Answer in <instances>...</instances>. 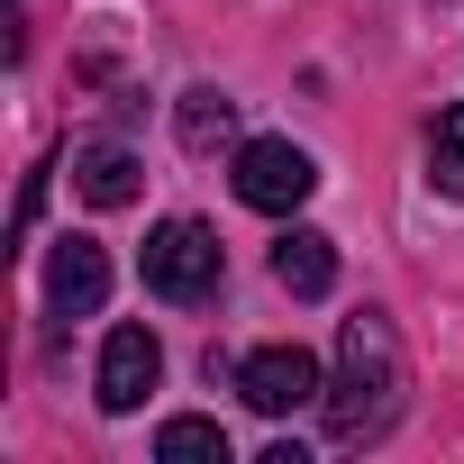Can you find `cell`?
I'll list each match as a JSON object with an SVG mask.
<instances>
[{"label":"cell","instance_id":"cell-1","mask_svg":"<svg viewBox=\"0 0 464 464\" xmlns=\"http://www.w3.org/2000/svg\"><path fill=\"white\" fill-rule=\"evenodd\" d=\"M401 392H410L401 328H392L382 310H355V319L337 328V364H328V392H319L328 437H337V446H373V437H392Z\"/></svg>","mask_w":464,"mask_h":464},{"label":"cell","instance_id":"cell-2","mask_svg":"<svg viewBox=\"0 0 464 464\" xmlns=\"http://www.w3.org/2000/svg\"><path fill=\"white\" fill-rule=\"evenodd\" d=\"M218 274H227V256H218V237H209L200 218H164L155 237H146V292H155V301L200 310V301L218 292Z\"/></svg>","mask_w":464,"mask_h":464},{"label":"cell","instance_id":"cell-3","mask_svg":"<svg viewBox=\"0 0 464 464\" xmlns=\"http://www.w3.org/2000/svg\"><path fill=\"white\" fill-rule=\"evenodd\" d=\"M227 182H237V200H246V209L283 218V209H301V200L319 191V164H310L292 137H246V146H237V173H227Z\"/></svg>","mask_w":464,"mask_h":464},{"label":"cell","instance_id":"cell-4","mask_svg":"<svg viewBox=\"0 0 464 464\" xmlns=\"http://www.w3.org/2000/svg\"><path fill=\"white\" fill-rule=\"evenodd\" d=\"M328 382H319V355L310 346H256V355H237V401L256 410V419H292L301 401H319Z\"/></svg>","mask_w":464,"mask_h":464},{"label":"cell","instance_id":"cell-5","mask_svg":"<svg viewBox=\"0 0 464 464\" xmlns=\"http://www.w3.org/2000/svg\"><path fill=\"white\" fill-rule=\"evenodd\" d=\"M164 382V346H155V328H110V346H101V410L110 419H128V410H146V392Z\"/></svg>","mask_w":464,"mask_h":464},{"label":"cell","instance_id":"cell-6","mask_svg":"<svg viewBox=\"0 0 464 464\" xmlns=\"http://www.w3.org/2000/svg\"><path fill=\"white\" fill-rule=\"evenodd\" d=\"M73 191H82L92 209H128V200L146 191V164H137L119 137H82V146H73Z\"/></svg>","mask_w":464,"mask_h":464},{"label":"cell","instance_id":"cell-7","mask_svg":"<svg viewBox=\"0 0 464 464\" xmlns=\"http://www.w3.org/2000/svg\"><path fill=\"white\" fill-rule=\"evenodd\" d=\"M46 301H55L64 319H92V310L110 301V256H101L92 237H64L55 265H46Z\"/></svg>","mask_w":464,"mask_h":464},{"label":"cell","instance_id":"cell-8","mask_svg":"<svg viewBox=\"0 0 464 464\" xmlns=\"http://www.w3.org/2000/svg\"><path fill=\"white\" fill-rule=\"evenodd\" d=\"M274 283H283L292 301H328V292H337V237H319V227H283Z\"/></svg>","mask_w":464,"mask_h":464},{"label":"cell","instance_id":"cell-9","mask_svg":"<svg viewBox=\"0 0 464 464\" xmlns=\"http://www.w3.org/2000/svg\"><path fill=\"white\" fill-rule=\"evenodd\" d=\"M173 128H182V146H191V155H209V146H227V137H237V101L200 82V92H182Z\"/></svg>","mask_w":464,"mask_h":464},{"label":"cell","instance_id":"cell-10","mask_svg":"<svg viewBox=\"0 0 464 464\" xmlns=\"http://www.w3.org/2000/svg\"><path fill=\"white\" fill-rule=\"evenodd\" d=\"M155 455L164 464H227V428L218 419H164L155 428Z\"/></svg>","mask_w":464,"mask_h":464},{"label":"cell","instance_id":"cell-11","mask_svg":"<svg viewBox=\"0 0 464 464\" xmlns=\"http://www.w3.org/2000/svg\"><path fill=\"white\" fill-rule=\"evenodd\" d=\"M428 182H437L446 200H464V101L428 119Z\"/></svg>","mask_w":464,"mask_h":464}]
</instances>
